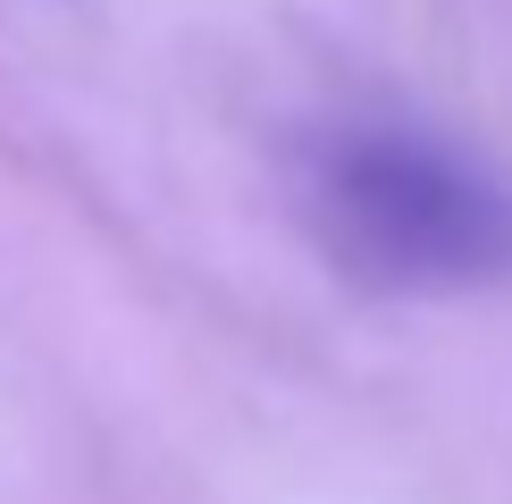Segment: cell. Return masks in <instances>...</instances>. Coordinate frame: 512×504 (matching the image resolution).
<instances>
[{
  "label": "cell",
  "mask_w": 512,
  "mask_h": 504,
  "mask_svg": "<svg viewBox=\"0 0 512 504\" xmlns=\"http://www.w3.org/2000/svg\"><path fill=\"white\" fill-rule=\"evenodd\" d=\"M294 202L353 286L471 294L512 278V185L412 118H328L294 152Z\"/></svg>",
  "instance_id": "cell-1"
}]
</instances>
